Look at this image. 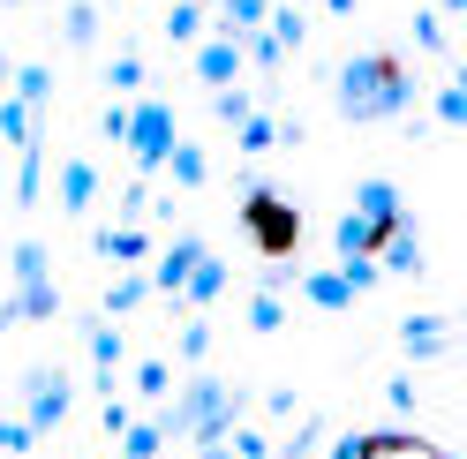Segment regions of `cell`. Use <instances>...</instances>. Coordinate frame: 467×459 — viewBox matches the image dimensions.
<instances>
[{
  "label": "cell",
  "instance_id": "ac0fdd59",
  "mask_svg": "<svg viewBox=\"0 0 467 459\" xmlns=\"http://www.w3.org/2000/svg\"><path fill=\"white\" fill-rule=\"evenodd\" d=\"M159 174H173V189H203V181H212V158H203L196 143H182V136H173V151H166V166H159Z\"/></svg>",
  "mask_w": 467,
  "mask_h": 459
},
{
  "label": "cell",
  "instance_id": "484cf974",
  "mask_svg": "<svg viewBox=\"0 0 467 459\" xmlns=\"http://www.w3.org/2000/svg\"><path fill=\"white\" fill-rule=\"evenodd\" d=\"M219 459H272V437H265V429H249V422H234L226 444H219Z\"/></svg>",
  "mask_w": 467,
  "mask_h": 459
},
{
  "label": "cell",
  "instance_id": "52a82bcc",
  "mask_svg": "<svg viewBox=\"0 0 467 459\" xmlns=\"http://www.w3.org/2000/svg\"><path fill=\"white\" fill-rule=\"evenodd\" d=\"M196 256H203V241H196V234H173V241L151 256V271H143V279H151V294H166V301H173V294H182V279L196 271Z\"/></svg>",
  "mask_w": 467,
  "mask_h": 459
},
{
  "label": "cell",
  "instance_id": "30bf717a",
  "mask_svg": "<svg viewBox=\"0 0 467 459\" xmlns=\"http://www.w3.org/2000/svg\"><path fill=\"white\" fill-rule=\"evenodd\" d=\"M242 38H196V83H212V91H226V83H242Z\"/></svg>",
  "mask_w": 467,
  "mask_h": 459
},
{
  "label": "cell",
  "instance_id": "d6986e66",
  "mask_svg": "<svg viewBox=\"0 0 467 459\" xmlns=\"http://www.w3.org/2000/svg\"><path fill=\"white\" fill-rule=\"evenodd\" d=\"M8 98L31 106V113H46V98H53V68H46V61H23V68L8 76Z\"/></svg>",
  "mask_w": 467,
  "mask_h": 459
},
{
  "label": "cell",
  "instance_id": "ffe728a7",
  "mask_svg": "<svg viewBox=\"0 0 467 459\" xmlns=\"http://www.w3.org/2000/svg\"><path fill=\"white\" fill-rule=\"evenodd\" d=\"M332 241H339V256H377L385 226H377V219H362V211H347V219L332 226Z\"/></svg>",
  "mask_w": 467,
  "mask_h": 459
},
{
  "label": "cell",
  "instance_id": "5bb4252c",
  "mask_svg": "<svg viewBox=\"0 0 467 459\" xmlns=\"http://www.w3.org/2000/svg\"><path fill=\"white\" fill-rule=\"evenodd\" d=\"M91 204H99V166H91V158H68V166H61V211L83 219Z\"/></svg>",
  "mask_w": 467,
  "mask_h": 459
},
{
  "label": "cell",
  "instance_id": "74e56055",
  "mask_svg": "<svg viewBox=\"0 0 467 459\" xmlns=\"http://www.w3.org/2000/svg\"><path fill=\"white\" fill-rule=\"evenodd\" d=\"M385 399H392L400 414H415V399H422V392H415V377H392V384H385Z\"/></svg>",
  "mask_w": 467,
  "mask_h": 459
},
{
  "label": "cell",
  "instance_id": "83f0119b",
  "mask_svg": "<svg viewBox=\"0 0 467 459\" xmlns=\"http://www.w3.org/2000/svg\"><path fill=\"white\" fill-rule=\"evenodd\" d=\"M61 38L68 46H99V8H91V0H76V8L61 15Z\"/></svg>",
  "mask_w": 467,
  "mask_h": 459
},
{
  "label": "cell",
  "instance_id": "8992f818",
  "mask_svg": "<svg viewBox=\"0 0 467 459\" xmlns=\"http://www.w3.org/2000/svg\"><path fill=\"white\" fill-rule=\"evenodd\" d=\"M68 407H76L68 369H31V384H23V422L46 437V429H61V422H68Z\"/></svg>",
  "mask_w": 467,
  "mask_h": 459
},
{
  "label": "cell",
  "instance_id": "f35d334b",
  "mask_svg": "<svg viewBox=\"0 0 467 459\" xmlns=\"http://www.w3.org/2000/svg\"><path fill=\"white\" fill-rule=\"evenodd\" d=\"M99 128H106L113 143H121V136H129V106H106V113H99Z\"/></svg>",
  "mask_w": 467,
  "mask_h": 459
},
{
  "label": "cell",
  "instance_id": "60d3db41",
  "mask_svg": "<svg viewBox=\"0 0 467 459\" xmlns=\"http://www.w3.org/2000/svg\"><path fill=\"white\" fill-rule=\"evenodd\" d=\"M325 8H332V15H355V0H325Z\"/></svg>",
  "mask_w": 467,
  "mask_h": 459
},
{
  "label": "cell",
  "instance_id": "7c38bea8",
  "mask_svg": "<svg viewBox=\"0 0 467 459\" xmlns=\"http://www.w3.org/2000/svg\"><path fill=\"white\" fill-rule=\"evenodd\" d=\"M355 211H362V219H377V226H400V219H407V196H400L385 174H369V181L355 189Z\"/></svg>",
  "mask_w": 467,
  "mask_h": 459
},
{
  "label": "cell",
  "instance_id": "ab89813d",
  "mask_svg": "<svg viewBox=\"0 0 467 459\" xmlns=\"http://www.w3.org/2000/svg\"><path fill=\"white\" fill-rule=\"evenodd\" d=\"M460 8H467V0H437V15H445V23H452V15H460Z\"/></svg>",
  "mask_w": 467,
  "mask_h": 459
},
{
  "label": "cell",
  "instance_id": "d590c367",
  "mask_svg": "<svg viewBox=\"0 0 467 459\" xmlns=\"http://www.w3.org/2000/svg\"><path fill=\"white\" fill-rule=\"evenodd\" d=\"M415 46H422V53H445V15H437V8L415 15Z\"/></svg>",
  "mask_w": 467,
  "mask_h": 459
},
{
  "label": "cell",
  "instance_id": "2e32d148",
  "mask_svg": "<svg viewBox=\"0 0 467 459\" xmlns=\"http://www.w3.org/2000/svg\"><path fill=\"white\" fill-rule=\"evenodd\" d=\"M400 347L415 354V362H430V354L452 347V332H445V317H407V324H400Z\"/></svg>",
  "mask_w": 467,
  "mask_h": 459
},
{
  "label": "cell",
  "instance_id": "44dd1931",
  "mask_svg": "<svg viewBox=\"0 0 467 459\" xmlns=\"http://www.w3.org/2000/svg\"><path fill=\"white\" fill-rule=\"evenodd\" d=\"M265 8H272V0H219V38H249V31H265Z\"/></svg>",
  "mask_w": 467,
  "mask_h": 459
},
{
  "label": "cell",
  "instance_id": "603a6c76",
  "mask_svg": "<svg viewBox=\"0 0 467 459\" xmlns=\"http://www.w3.org/2000/svg\"><path fill=\"white\" fill-rule=\"evenodd\" d=\"M265 38H272L279 53H302V38H309V15H302V8H265Z\"/></svg>",
  "mask_w": 467,
  "mask_h": 459
},
{
  "label": "cell",
  "instance_id": "6da1fadb",
  "mask_svg": "<svg viewBox=\"0 0 467 459\" xmlns=\"http://www.w3.org/2000/svg\"><path fill=\"white\" fill-rule=\"evenodd\" d=\"M249 414V392L242 384H226V377H189V384H173L151 422L166 429V444H226V429Z\"/></svg>",
  "mask_w": 467,
  "mask_h": 459
},
{
  "label": "cell",
  "instance_id": "7402d4cb",
  "mask_svg": "<svg viewBox=\"0 0 467 459\" xmlns=\"http://www.w3.org/2000/svg\"><path fill=\"white\" fill-rule=\"evenodd\" d=\"M166 452V429L151 422V414H136L129 429H121V452H113V459H159Z\"/></svg>",
  "mask_w": 467,
  "mask_h": 459
},
{
  "label": "cell",
  "instance_id": "b9f144b4",
  "mask_svg": "<svg viewBox=\"0 0 467 459\" xmlns=\"http://www.w3.org/2000/svg\"><path fill=\"white\" fill-rule=\"evenodd\" d=\"M8 76H16V61H8V46H0V83H8Z\"/></svg>",
  "mask_w": 467,
  "mask_h": 459
},
{
  "label": "cell",
  "instance_id": "ee69618b",
  "mask_svg": "<svg viewBox=\"0 0 467 459\" xmlns=\"http://www.w3.org/2000/svg\"><path fill=\"white\" fill-rule=\"evenodd\" d=\"M189 8H219V0H189Z\"/></svg>",
  "mask_w": 467,
  "mask_h": 459
},
{
  "label": "cell",
  "instance_id": "9a60e30c",
  "mask_svg": "<svg viewBox=\"0 0 467 459\" xmlns=\"http://www.w3.org/2000/svg\"><path fill=\"white\" fill-rule=\"evenodd\" d=\"M362 459H452V452L407 437V429H369V452H362Z\"/></svg>",
  "mask_w": 467,
  "mask_h": 459
},
{
  "label": "cell",
  "instance_id": "d4e9b609",
  "mask_svg": "<svg viewBox=\"0 0 467 459\" xmlns=\"http://www.w3.org/2000/svg\"><path fill=\"white\" fill-rule=\"evenodd\" d=\"M143 301H151V279L143 271H121L106 286V317H129V309H143Z\"/></svg>",
  "mask_w": 467,
  "mask_h": 459
},
{
  "label": "cell",
  "instance_id": "e0dca14e",
  "mask_svg": "<svg viewBox=\"0 0 467 459\" xmlns=\"http://www.w3.org/2000/svg\"><path fill=\"white\" fill-rule=\"evenodd\" d=\"M295 286H302V301H309V309H355V286H347L339 271H302Z\"/></svg>",
  "mask_w": 467,
  "mask_h": 459
},
{
  "label": "cell",
  "instance_id": "d6a6232c",
  "mask_svg": "<svg viewBox=\"0 0 467 459\" xmlns=\"http://www.w3.org/2000/svg\"><path fill=\"white\" fill-rule=\"evenodd\" d=\"M286 324V301L279 294H249V332H279Z\"/></svg>",
  "mask_w": 467,
  "mask_h": 459
},
{
  "label": "cell",
  "instance_id": "9c48e42d",
  "mask_svg": "<svg viewBox=\"0 0 467 459\" xmlns=\"http://www.w3.org/2000/svg\"><path fill=\"white\" fill-rule=\"evenodd\" d=\"M377 271H392V279H422V234H415V219L385 226V241H377Z\"/></svg>",
  "mask_w": 467,
  "mask_h": 459
},
{
  "label": "cell",
  "instance_id": "7bdbcfd3",
  "mask_svg": "<svg viewBox=\"0 0 467 459\" xmlns=\"http://www.w3.org/2000/svg\"><path fill=\"white\" fill-rule=\"evenodd\" d=\"M196 459H219V444H196Z\"/></svg>",
  "mask_w": 467,
  "mask_h": 459
},
{
  "label": "cell",
  "instance_id": "f1b7e54d",
  "mask_svg": "<svg viewBox=\"0 0 467 459\" xmlns=\"http://www.w3.org/2000/svg\"><path fill=\"white\" fill-rule=\"evenodd\" d=\"M234 136H242V151L256 158V151H272V143H279V121H272V113H249V121L234 128Z\"/></svg>",
  "mask_w": 467,
  "mask_h": 459
},
{
  "label": "cell",
  "instance_id": "4dcf8cb0",
  "mask_svg": "<svg viewBox=\"0 0 467 459\" xmlns=\"http://www.w3.org/2000/svg\"><path fill=\"white\" fill-rule=\"evenodd\" d=\"M339 279L355 286V301H362V294H369V286L385 279V271H377V256H339Z\"/></svg>",
  "mask_w": 467,
  "mask_h": 459
},
{
  "label": "cell",
  "instance_id": "7a4b0ae2",
  "mask_svg": "<svg viewBox=\"0 0 467 459\" xmlns=\"http://www.w3.org/2000/svg\"><path fill=\"white\" fill-rule=\"evenodd\" d=\"M332 106L347 121H400V113H415V76L400 53H355L332 76Z\"/></svg>",
  "mask_w": 467,
  "mask_h": 459
},
{
  "label": "cell",
  "instance_id": "f6af8a7d",
  "mask_svg": "<svg viewBox=\"0 0 467 459\" xmlns=\"http://www.w3.org/2000/svg\"><path fill=\"white\" fill-rule=\"evenodd\" d=\"M8 8H16V0H8Z\"/></svg>",
  "mask_w": 467,
  "mask_h": 459
},
{
  "label": "cell",
  "instance_id": "3957f363",
  "mask_svg": "<svg viewBox=\"0 0 467 459\" xmlns=\"http://www.w3.org/2000/svg\"><path fill=\"white\" fill-rule=\"evenodd\" d=\"M242 226H249V241H256V256H265V264H295V249H302V211L286 204L279 189L249 181V196H242Z\"/></svg>",
  "mask_w": 467,
  "mask_h": 459
},
{
  "label": "cell",
  "instance_id": "4fadbf2b",
  "mask_svg": "<svg viewBox=\"0 0 467 459\" xmlns=\"http://www.w3.org/2000/svg\"><path fill=\"white\" fill-rule=\"evenodd\" d=\"M99 256H113V264H143V256H151V234H143L136 219H121V226H99Z\"/></svg>",
  "mask_w": 467,
  "mask_h": 459
},
{
  "label": "cell",
  "instance_id": "4316f807",
  "mask_svg": "<svg viewBox=\"0 0 467 459\" xmlns=\"http://www.w3.org/2000/svg\"><path fill=\"white\" fill-rule=\"evenodd\" d=\"M203 15H212V8H189V0H173V8H166V38H173V46H196V38H203Z\"/></svg>",
  "mask_w": 467,
  "mask_h": 459
},
{
  "label": "cell",
  "instance_id": "836d02e7",
  "mask_svg": "<svg viewBox=\"0 0 467 459\" xmlns=\"http://www.w3.org/2000/svg\"><path fill=\"white\" fill-rule=\"evenodd\" d=\"M106 83H113V91H143V61H136V53H113V61H106Z\"/></svg>",
  "mask_w": 467,
  "mask_h": 459
},
{
  "label": "cell",
  "instance_id": "8d00e7d4",
  "mask_svg": "<svg viewBox=\"0 0 467 459\" xmlns=\"http://www.w3.org/2000/svg\"><path fill=\"white\" fill-rule=\"evenodd\" d=\"M362 452H369V429H347V437H332L325 459H362Z\"/></svg>",
  "mask_w": 467,
  "mask_h": 459
},
{
  "label": "cell",
  "instance_id": "cb8c5ba5",
  "mask_svg": "<svg viewBox=\"0 0 467 459\" xmlns=\"http://www.w3.org/2000/svg\"><path fill=\"white\" fill-rule=\"evenodd\" d=\"M129 392L143 399V407H159V399L173 392V362H159V354H151V362H136V377H129Z\"/></svg>",
  "mask_w": 467,
  "mask_h": 459
},
{
  "label": "cell",
  "instance_id": "8fae6325",
  "mask_svg": "<svg viewBox=\"0 0 467 459\" xmlns=\"http://www.w3.org/2000/svg\"><path fill=\"white\" fill-rule=\"evenodd\" d=\"M219 294H226V264H219L212 249H203V256H196V271L182 279V294H173V309H189V317H203V309H212Z\"/></svg>",
  "mask_w": 467,
  "mask_h": 459
},
{
  "label": "cell",
  "instance_id": "ba28073f",
  "mask_svg": "<svg viewBox=\"0 0 467 459\" xmlns=\"http://www.w3.org/2000/svg\"><path fill=\"white\" fill-rule=\"evenodd\" d=\"M121 362H129V332L113 324V317H99V324H91V377H99V399L121 392Z\"/></svg>",
  "mask_w": 467,
  "mask_h": 459
},
{
  "label": "cell",
  "instance_id": "e575fe53",
  "mask_svg": "<svg viewBox=\"0 0 467 459\" xmlns=\"http://www.w3.org/2000/svg\"><path fill=\"white\" fill-rule=\"evenodd\" d=\"M437 121H445V128L467 121V91H460V83H437Z\"/></svg>",
  "mask_w": 467,
  "mask_h": 459
},
{
  "label": "cell",
  "instance_id": "1f68e13d",
  "mask_svg": "<svg viewBox=\"0 0 467 459\" xmlns=\"http://www.w3.org/2000/svg\"><path fill=\"white\" fill-rule=\"evenodd\" d=\"M212 113H219L226 128H242V121H249L256 106H249V91H234V83H226V91H212Z\"/></svg>",
  "mask_w": 467,
  "mask_h": 459
},
{
  "label": "cell",
  "instance_id": "277c9868",
  "mask_svg": "<svg viewBox=\"0 0 467 459\" xmlns=\"http://www.w3.org/2000/svg\"><path fill=\"white\" fill-rule=\"evenodd\" d=\"M8 317H16V324H53V317H61V286L46 279V249H38V241H16V294H8Z\"/></svg>",
  "mask_w": 467,
  "mask_h": 459
},
{
  "label": "cell",
  "instance_id": "f546056e",
  "mask_svg": "<svg viewBox=\"0 0 467 459\" xmlns=\"http://www.w3.org/2000/svg\"><path fill=\"white\" fill-rule=\"evenodd\" d=\"M173 354H182V362L196 369L203 354H212V324H203V317H189V324H182V339H173Z\"/></svg>",
  "mask_w": 467,
  "mask_h": 459
},
{
  "label": "cell",
  "instance_id": "5b68a950",
  "mask_svg": "<svg viewBox=\"0 0 467 459\" xmlns=\"http://www.w3.org/2000/svg\"><path fill=\"white\" fill-rule=\"evenodd\" d=\"M173 136H182V128H173V106H166V98H136V106H129V136H121V143H129V158H136L143 181L166 166Z\"/></svg>",
  "mask_w": 467,
  "mask_h": 459
}]
</instances>
